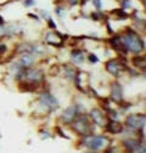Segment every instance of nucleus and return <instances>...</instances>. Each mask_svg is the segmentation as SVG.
<instances>
[{
    "instance_id": "nucleus-4",
    "label": "nucleus",
    "mask_w": 146,
    "mask_h": 153,
    "mask_svg": "<svg viewBox=\"0 0 146 153\" xmlns=\"http://www.w3.org/2000/svg\"><path fill=\"white\" fill-rule=\"evenodd\" d=\"M82 143L84 146H86L88 148H91V149H99V148H102L105 147V145L107 143V137L105 136H85L83 140H82Z\"/></svg>"
},
{
    "instance_id": "nucleus-10",
    "label": "nucleus",
    "mask_w": 146,
    "mask_h": 153,
    "mask_svg": "<svg viewBox=\"0 0 146 153\" xmlns=\"http://www.w3.org/2000/svg\"><path fill=\"white\" fill-rule=\"evenodd\" d=\"M111 94H112L113 101H116V102L122 101V100H123V88H122V85L118 84V83H113V84H112Z\"/></svg>"
},
{
    "instance_id": "nucleus-7",
    "label": "nucleus",
    "mask_w": 146,
    "mask_h": 153,
    "mask_svg": "<svg viewBox=\"0 0 146 153\" xmlns=\"http://www.w3.org/2000/svg\"><path fill=\"white\" fill-rule=\"evenodd\" d=\"M77 114H78L77 106H71V107H68V108H66L63 111V113H62V120L65 123H72L73 120L76 119Z\"/></svg>"
},
{
    "instance_id": "nucleus-1",
    "label": "nucleus",
    "mask_w": 146,
    "mask_h": 153,
    "mask_svg": "<svg viewBox=\"0 0 146 153\" xmlns=\"http://www.w3.org/2000/svg\"><path fill=\"white\" fill-rule=\"evenodd\" d=\"M121 40L124 45V48L127 50H129L134 53H139L144 50V42L142 39L139 36V34L132 29L127 30L122 36H121Z\"/></svg>"
},
{
    "instance_id": "nucleus-13",
    "label": "nucleus",
    "mask_w": 146,
    "mask_h": 153,
    "mask_svg": "<svg viewBox=\"0 0 146 153\" xmlns=\"http://www.w3.org/2000/svg\"><path fill=\"white\" fill-rule=\"evenodd\" d=\"M123 145H124V147L128 149V151H130V152H135L139 147H140V141H136V140H134V139H127V140H124L123 141Z\"/></svg>"
},
{
    "instance_id": "nucleus-3",
    "label": "nucleus",
    "mask_w": 146,
    "mask_h": 153,
    "mask_svg": "<svg viewBox=\"0 0 146 153\" xmlns=\"http://www.w3.org/2000/svg\"><path fill=\"white\" fill-rule=\"evenodd\" d=\"M73 129L80 135H86V134L91 132V125L89 118L86 116H80L78 118L76 117V119L73 120Z\"/></svg>"
},
{
    "instance_id": "nucleus-11",
    "label": "nucleus",
    "mask_w": 146,
    "mask_h": 153,
    "mask_svg": "<svg viewBox=\"0 0 146 153\" xmlns=\"http://www.w3.org/2000/svg\"><path fill=\"white\" fill-rule=\"evenodd\" d=\"M34 62H35L34 55L31 53V52H26V53L21 57V60H20V62H18V63H20L23 68H27V67H31Z\"/></svg>"
},
{
    "instance_id": "nucleus-19",
    "label": "nucleus",
    "mask_w": 146,
    "mask_h": 153,
    "mask_svg": "<svg viewBox=\"0 0 146 153\" xmlns=\"http://www.w3.org/2000/svg\"><path fill=\"white\" fill-rule=\"evenodd\" d=\"M99 1H100V0H94V1H93V3H94V5H95L98 9H100V6H101V4H100Z\"/></svg>"
},
{
    "instance_id": "nucleus-21",
    "label": "nucleus",
    "mask_w": 146,
    "mask_h": 153,
    "mask_svg": "<svg viewBox=\"0 0 146 153\" xmlns=\"http://www.w3.org/2000/svg\"><path fill=\"white\" fill-rule=\"evenodd\" d=\"M85 153H96V152H85Z\"/></svg>"
},
{
    "instance_id": "nucleus-17",
    "label": "nucleus",
    "mask_w": 146,
    "mask_h": 153,
    "mask_svg": "<svg viewBox=\"0 0 146 153\" xmlns=\"http://www.w3.org/2000/svg\"><path fill=\"white\" fill-rule=\"evenodd\" d=\"M34 4H35L34 0H26V1H25V5H26V6H32V5H34Z\"/></svg>"
},
{
    "instance_id": "nucleus-2",
    "label": "nucleus",
    "mask_w": 146,
    "mask_h": 153,
    "mask_svg": "<svg viewBox=\"0 0 146 153\" xmlns=\"http://www.w3.org/2000/svg\"><path fill=\"white\" fill-rule=\"evenodd\" d=\"M20 78H23L27 83L36 85L39 82H42L44 79V73L40 69H36V68H31V69H26V71L23 69Z\"/></svg>"
},
{
    "instance_id": "nucleus-8",
    "label": "nucleus",
    "mask_w": 146,
    "mask_h": 153,
    "mask_svg": "<svg viewBox=\"0 0 146 153\" xmlns=\"http://www.w3.org/2000/svg\"><path fill=\"white\" fill-rule=\"evenodd\" d=\"M106 69L112 75H119V73L123 71V65L117 60H110L106 63Z\"/></svg>"
},
{
    "instance_id": "nucleus-9",
    "label": "nucleus",
    "mask_w": 146,
    "mask_h": 153,
    "mask_svg": "<svg viewBox=\"0 0 146 153\" xmlns=\"http://www.w3.org/2000/svg\"><path fill=\"white\" fill-rule=\"evenodd\" d=\"M90 116H91V119H93V122L100 126L102 125H106V117H105V114L102 113L101 109L99 108H95L90 112Z\"/></svg>"
},
{
    "instance_id": "nucleus-5",
    "label": "nucleus",
    "mask_w": 146,
    "mask_h": 153,
    "mask_svg": "<svg viewBox=\"0 0 146 153\" xmlns=\"http://www.w3.org/2000/svg\"><path fill=\"white\" fill-rule=\"evenodd\" d=\"M125 124L133 130H139L145 128V116L144 114H132L127 118Z\"/></svg>"
},
{
    "instance_id": "nucleus-20",
    "label": "nucleus",
    "mask_w": 146,
    "mask_h": 153,
    "mask_svg": "<svg viewBox=\"0 0 146 153\" xmlns=\"http://www.w3.org/2000/svg\"><path fill=\"white\" fill-rule=\"evenodd\" d=\"M3 25H4V18L0 16V26H3Z\"/></svg>"
},
{
    "instance_id": "nucleus-15",
    "label": "nucleus",
    "mask_w": 146,
    "mask_h": 153,
    "mask_svg": "<svg viewBox=\"0 0 146 153\" xmlns=\"http://www.w3.org/2000/svg\"><path fill=\"white\" fill-rule=\"evenodd\" d=\"M111 45H112L116 50H118V51L125 50V48H124V45H123V43H122V40H121V36H113L112 39H111Z\"/></svg>"
},
{
    "instance_id": "nucleus-16",
    "label": "nucleus",
    "mask_w": 146,
    "mask_h": 153,
    "mask_svg": "<svg viewBox=\"0 0 146 153\" xmlns=\"http://www.w3.org/2000/svg\"><path fill=\"white\" fill-rule=\"evenodd\" d=\"M89 60H90L91 63H96V62H98V57H96L95 55H90V56H89Z\"/></svg>"
},
{
    "instance_id": "nucleus-14",
    "label": "nucleus",
    "mask_w": 146,
    "mask_h": 153,
    "mask_svg": "<svg viewBox=\"0 0 146 153\" xmlns=\"http://www.w3.org/2000/svg\"><path fill=\"white\" fill-rule=\"evenodd\" d=\"M71 59L74 63H82L84 61V53L82 50H73L71 52Z\"/></svg>"
},
{
    "instance_id": "nucleus-18",
    "label": "nucleus",
    "mask_w": 146,
    "mask_h": 153,
    "mask_svg": "<svg viewBox=\"0 0 146 153\" xmlns=\"http://www.w3.org/2000/svg\"><path fill=\"white\" fill-rule=\"evenodd\" d=\"M5 51H6V45L0 44V53H4Z\"/></svg>"
},
{
    "instance_id": "nucleus-6",
    "label": "nucleus",
    "mask_w": 146,
    "mask_h": 153,
    "mask_svg": "<svg viewBox=\"0 0 146 153\" xmlns=\"http://www.w3.org/2000/svg\"><path fill=\"white\" fill-rule=\"evenodd\" d=\"M40 103L43 107L49 108L50 111H54L59 107V101L56 100V97L52 96L50 92H44L40 96Z\"/></svg>"
},
{
    "instance_id": "nucleus-12",
    "label": "nucleus",
    "mask_w": 146,
    "mask_h": 153,
    "mask_svg": "<svg viewBox=\"0 0 146 153\" xmlns=\"http://www.w3.org/2000/svg\"><path fill=\"white\" fill-rule=\"evenodd\" d=\"M106 130L108 132H111V134H119V132L123 131V126L118 122L112 120V122H110V123L106 124Z\"/></svg>"
}]
</instances>
